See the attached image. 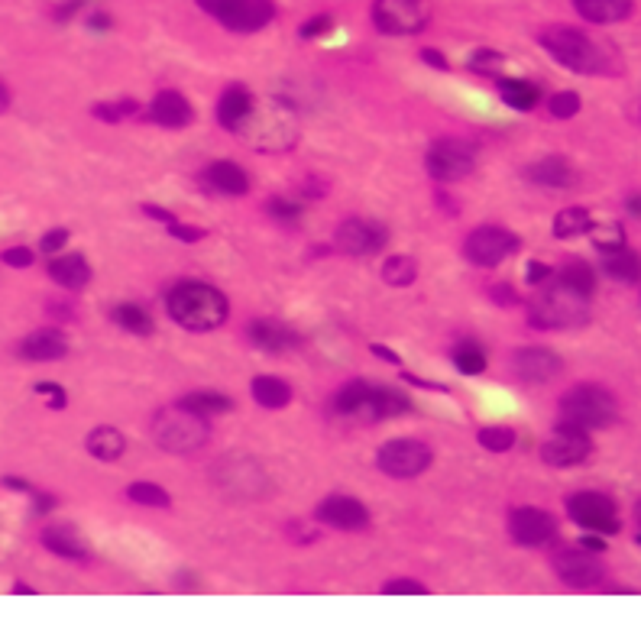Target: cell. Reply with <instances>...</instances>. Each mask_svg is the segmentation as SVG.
<instances>
[{"label":"cell","instance_id":"6da1fadb","mask_svg":"<svg viewBox=\"0 0 641 631\" xmlns=\"http://www.w3.org/2000/svg\"><path fill=\"white\" fill-rule=\"evenodd\" d=\"M166 311L175 324L185 327V331L208 334L227 321L230 305H227L224 292H217L214 285L185 279V282H175L166 292Z\"/></svg>","mask_w":641,"mask_h":631},{"label":"cell","instance_id":"7a4b0ae2","mask_svg":"<svg viewBox=\"0 0 641 631\" xmlns=\"http://www.w3.org/2000/svg\"><path fill=\"white\" fill-rule=\"evenodd\" d=\"M334 411L340 418H353V421H389V418L408 415V411H412V399H408L402 389L357 379L337 389Z\"/></svg>","mask_w":641,"mask_h":631},{"label":"cell","instance_id":"3957f363","mask_svg":"<svg viewBox=\"0 0 641 631\" xmlns=\"http://www.w3.org/2000/svg\"><path fill=\"white\" fill-rule=\"evenodd\" d=\"M541 46L557 65H564L567 72H577V75L609 72V56L603 52V46L593 43L586 33L574 30V26H548V30L541 33Z\"/></svg>","mask_w":641,"mask_h":631},{"label":"cell","instance_id":"277c9868","mask_svg":"<svg viewBox=\"0 0 641 631\" xmlns=\"http://www.w3.org/2000/svg\"><path fill=\"white\" fill-rule=\"evenodd\" d=\"M153 441L159 450H169V454H192V450L204 447V441L211 437L208 418L195 415L182 405L159 411L153 418Z\"/></svg>","mask_w":641,"mask_h":631},{"label":"cell","instance_id":"5b68a950","mask_svg":"<svg viewBox=\"0 0 641 631\" xmlns=\"http://www.w3.org/2000/svg\"><path fill=\"white\" fill-rule=\"evenodd\" d=\"M619 415V405L612 399V392L603 386H593V382H583L574 386L564 399H561V418L567 424H577V428L596 431V428H609Z\"/></svg>","mask_w":641,"mask_h":631},{"label":"cell","instance_id":"8992f818","mask_svg":"<svg viewBox=\"0 0 641 631\" xmlns=\"http://www.w3.org/2000/svg\"><path fill=\"white\" fill-rule=\"evenodd\" d=\"M586 321V298L564 292L561 285H551L528 305V324L538 331H567Z\"/></svg>","mask_w":641,"mask_h":631},{"label":"cell","instance_id":"52a82bcc","mask_svg":"<svg viewBox=\"0 0 641 631\" xmlns=\"http://www.w3.org/2000/svg\"><path fill=\"white\" fill-rule=\"evenodd\" d=\"M198 7L230 33H259L276 17L272 0H198Z\"/></svg>","mask_w":641,"mask_h":631},{"label":"cell","instance_id":"ba28073f","mask_svg":"<svg viewBox=\"0 0 641 631\" xmlns=\"http://www.w3.org/2000/svg\"><path fill=\"white\" fill-rule=\"evenodd\" d=\"M373 23L386 36H415L431 23L428 0H376Z\"/></svg>","mask_w":641,"mask_h":631},{"label":"cell","instance_id":"9c48e42d","mask_svg":"<svg viewBox=\"0 0 641 631\" xmlns=\"http://www.w3.org/2000/svg\"><path fill=\"white\" fill-rule=\"evenodd\" d=\"M476 166V149L467 140H457V136H444V140H434L428 156H425V169L434 182H457V178L470 175Z\"/></svg>","mask_w":641,"mask_h":631},{"label":"cell","instance_id":"30bf717a","mask_svg":"<svg viewBox=\"0 0 641 631\" xmlns=\"http://www.w3.org/2000/svg\"><path fill=\"white\" fill-rule=\"evenodd\" d=\"M567 515L574 525H580L583 531H596V534H616L622 528L619 521V509L616 502L603 492H574V496L567 499Z\"/></svg>","mask_w":641,"mask_h":631},{"label":"cell","instance_id":"8fae6325","mask_svg":"<svg viewBox=\"0 0 641 631\" xmlns=\"http://www.w3.org/2000/svg\"><path fill=\"white\" fill-rule=\"evenodd\" d=\"M431 447H425L415 437H399V441H389L379 447L376 466L392 479H415L431 466Z\"/></svg>","mask_w":641,"mask_h":631},{"label":"cell","instance_id":"7c38bea8","mask_svg":"<svg viewBox=\"0 0 641 631\" xmlns=\"http://www.w3.org/2000/svg\"><path fill=\"white\" fill-rule=\"evenodd\" d=\"M590 454H593L590 431L577 428V424H567V421H557L551 441H544V447H541V460L548 466H554V470L580 466Z\"/></svg>","mask_w":641,"mask_h":631},{"label":"cell","instance_id":"4fadbf2b","mask_svg":"<svg viewBox=\"0 0 641 631\" xmlns=\"http://www.w3.org/2000/svg\"><path fill=\"white\" fill-rule=\"evenodd\" d=\"M463 253L473 266H483V269H493L499 263H506L512 253H518V237L506 227H496V224H486V227H476L467 243H463Z\"/></svg>","mask_w":641,"mask_h":631},{"label":"cell","instance_id":"5bb4252c","mask_svg":"<svg viewBox=\"0 0 641 631\" xmlns=\"http://www.w3.org/2000/svg\"><path fill=\"white\" fill-rule=\"evenodd\" d=\"M554 573L557 580L570 589H593L603 583V564L593 551L586 547H567V551L554 554Z\"/></svg>","mask_w":641,"mask_h":631},{"label":"cell","instance_id":"9a60e30c","mask_svg":"<svg viewBox=\"0 0 641 631\" xmlns=\"http://www.w3.org/2000/svg\"><path fill=\"white\" fill-rule=\"evenodd\" d=\"M509 534L518 547H548L557 538V521L551 512L522 505L509 515Z\"/></svg>","mask_w":641,"mask_h":631},{"label":"cell","instance_id":"2e32d148","mask_svg":"<svg viewBox=\"0 0 641 631\" xmlns=\"http://www.w3.org/2000/svg\"><path fill=\"white\" fill-rule=\"evenodd\" d=\"M386 240H389L386 227L376 221H363V217H350V221H344L334 233L337 250L347 256H373L383 250Z\"/></svg>","mask_w":641,"mask_h":631},{"label":"cell","instance_id":"e0dca14e","mask_svg":"<svg viewBox=\"0 0 641 631\" xmlns=\"http://www.w3.org/2000/svg\"><path fill=\"white\" fill-rule=\"evenodd\" d=\"M512 369L522 382H531V386H548L551 379L561 376V356L548 347H522L515 350L512 356Z\"/></svg>","mask_w":641,"mask_h":631},{"label":"cell","instance_id":"ac0fdd59","mask_svg":"<svg viewBox=\"0 0 641 631\" xmlns=\"http://www.w3.org/2000/svg\"><path fill=\"white\" fill-rule=\"evenodd\" d=\"M315 518L327 528H337V531H363L370 525V512L366 505L353 496H327L318 502Z\"/></svg>","mask_w":641,"mask_h":631},{"label":"cell","instance_id":"d6986e66","mask_svg":"<svg viewBox=\"0 0 641 631\" xmlns=\"http://www.w3.org/2000/svg\"><path fill=\"white\" fill-rule=\"evenodd\" d=\"M253 114H256V101H253L250 88L230 85V88H224L221 98H217V120H221V127L230 133H240Z\"/></svg>","mask_w":641,"mask_h":631},{"label":"cell","instance_id":"ffe728a7","mask_svg":"<svg viewBox=\"0 0 641 631\" xmlns=\"http://www.w3.org/2000/svg\"><path fill=\"white\" fill-rule=\"evenodd\" d=\"M192 117H195L192 104H188L185 94H179V91H159L153 104H149V120H153L156 127L182 130L192 123Z\"/></svg>","mask_w":641,"mask_h":631},{"label":"cell","instance_id":"44dd1931","mask_svg":"<svg viewBox=\"0 0 641 631\" xmlns=\"http://www.w3.org/2000/svg\"><path fill=\"white\" fill-rule=\"evenodd\" d=\"M525 178H528L531 185H538V188L564 191V188H574L577 185V169L570 166L564 156H544L538 162H531V166L525 169Z\"/></svg>","mask_w":641,"mask_h":631},{"label":"cell","instance_id":"7402d4cb","mask_svg":"<svg viewBox=\"0 0 641 631\" xmlns=\"http://www.w3.org/2000/svg\"><path fill=\"white\" fill-rule=\"evenodd\" d=\"M201 182L211 191H217V195H227V198L247 195L250 191V175L243 172V166H237V162H230V159L211 162V166L204 169Z\"/></svg>","mask_w":641,"mask_h":631},{"label":"cell","instance_id":"603a6c76","mask_svg":"<svg viewBox=\"0 0 641 631\" xmlns=\"http://www.w3.org/2000/svg\"><path fill=\"white\" fill-rule=\"evenodd\" d=\"M247 337L256 350L263 353H285L298 347V334L292 327H285L282 321H272V318H259L247 327Z\"/></svg>","mask_w":641,"mask_h":631},{"label":"cell","instance_id":"cb8c5ba5","mask_svg":"<svg viewBox=\"0 0 641 631\" xmlns=\"http://www.w3.org/2000/svg\"><path fill=\"white\" fill-rule=\"evenodd\" d=\"M68 353V344L59 331L52 327H43V331H33L20 340V356L30 363H49V360H62Z\"/></svg>","mask_w":641,"mask_h":631},{"label":"cell","instance_id":"d4e9b609","mask_svg":"<svg viewBox=\"0 0 641 631\" xmlns=\"http://www.w3.org/2000/svg\"><path fill=\"white\" fill-rule=\"evenodd\" d=\"M49 279L68 292H78L91 282V266L81 253H56V259H49Z\"/></svg>","mask_w":641,"mask_h":631},{"label":"cell","instance_id":"484cf974","mask_svg":"<svg viewBox=\"0 0 641 631\" xmlns=\"http://www.w3.org/2000/svg\"><path fill=\"white\" fill-rule=\"evenodd\" d=\"M574 10L586 23H622L632 17L635 0H574Z\"/></svg>","mask_w":641,"mask_h":631},{"label":"cell","instance_id":"4316f807","mask_svg":"<svg viewBox=\"0 0 641 631\" xmlns=\"http://www.w3.org/2000/svg\"><path fill=\"white\" fill-rule=\"evenodd\" d=\"M39 541H43V547L49 554H56L62 560H85L88 557V547L81 544L75 538V531L72 528H65V525H52L46 528L43 534H39Z\"/></svg>","mask_w":641,"mask_h":631},{"label":"cell","instance_id":"83f0119b","mask_svg":"<svg viewBox=\"0 0 641 631\" xmlns=\"http://www.w3.org/2000/svg\"><path fill=\"white\" fill-rule=\"evenodd\" d=\"M603 272L612 282H622V285H635L641 279V259L635 250L622 246V250H612L603 253Z\"/></svg>","mask_w":641,"mask_h":631},{"label":"cell","instance_id":"f1b7e54d","mask_svg":"<svg viewBox=\"0 0 641 631\" xmlns=\"http://www.w3.org/2000/svg\"><path fill=\"white\" fill-rule=\"evenodd\" d=\"M85 447H88V454L91 457H98L104 463H111V460H120L124 457V450H127V437L120 434L117 428H94L88 437H85Z\"/></svg>","mask_w":641,"mask_h":631},{"label":"cell","instance_id":"f546056e","mask_svg":"<svg viewBox=\"0 0 641 631\" xmlns=\"http://www.w3.org/2000/svg\"><path fill=\"white\" fill-rule=\"evenodd\" d=\"M250 392H253L256 405H263L269 411L285 408L292 402V386L285 379H279V376H256L250 382Z\"/></svg>","mask_w":641,"mask_h":631},{"label":"cell","instance_id":"4dcf8cb0","mask_svg":"<svg viewBox=\"0 0 641 631\" xmlns=\"http://www.w3.org/2000/svg\"><path fill=\"white\" fill-rule=\"evenodd\" d=\"M554 282L564 288V292L570 295H577V298H590L596 292V272L580 263V259H574V263H567L561 272L554 276Z\"/></svg>","mask_w":641,"mask_h":631},{"label":"cell","instance_id":"1f68e13d","mask_svg":"<svg viewBox=\"0 0 641 631\" xmlns=\"http://www.w3.org/2000/svg\"><path fill=\"white\" fill-rule=\"evenodd\" d=\"M499 94L512 111H531V107L541 101V88L535 81H525V78H502Z\"/></svg>","mask_w":641,"mask_h":631},{"label":"cell","instance_id":"d6a6232c","mask_svg":"<svg viewBox=\"0 0 641 631\" xmlns=\"http://www.w3.org/2000/svg\"><path fill=\"white\" fill-rule=\"evenodd\" d=\"M182 408L195 411L201 418H217V415H227V411H234V399H227L224 392H211V389H201V392H192L179 399Z\"/></svg>","mask_w":641,"mask_h":631},{"label":"cell","instance_id":"836d02e7","mask_svg":"<svg viewBox=\"0 0 641 631\" xmlns=\"http://www.w3.org/2000/svg\"><path fill=\"white\" fill-rule=\"evenodd\" d=\"M111 318H114V324L120 327V331H127L133 337H149V334L156 331V324H153V318H149V311L140 308V305H130V301L117 305L111 311Z\"/></svg>","mask_w":641,"mask_h":631},{"label":"cell","instance_id":"e575fe53","mask_svg":"<svg viewBox=\"0 0 641 631\" xmlns=\"http://www.w3.org/2000/svg\"><path fill=\"white\" fill-rule=\"evenodd\" d=\"M593 227V217H590V208H564L561 214L554 217V237L557 240H574V237H583V233H590Z\"/></svg>","mask_w":641,"mask_h":631},{"label":"cell","instance_id":"d590c367","mask_svg":"<svg viewBox=\"0 0 641 631\" xmlns=\"http://www.w3.org/2000/svg\"><path fill=\"white\" fill-rule=\"evenodd\" d=\"M450 360H454L457 373L480 376L486 369V350L476 344V340H460V344H454V350H450Z\"/></svg>","mask_w":641,"mask_h":631},{"label":"cell","instance_id":"8d00e7d4","mask_svg":"<svg viewBox=\"0 0 641 631\" xmlns=\"http://www.w3.org/2000/svg\"><path fill=\"white\" fill-rule=\"evenodd\" d=\"M383 279L392 288H408L418 279V266L412 256H389L383 263Z\"/></svg>","mask_w":641,"mask_h":631},{"label":"cell","instance_id":"74e56055","mask_svg":"<svg viewBox=\"0 0 641 631\" xmlns=\"http://www.w3.org/2000/svg\"><path fill=\"white\" fill-rule=\"evenodd\" d=\"M590 237H593V246L599 253H612V250L629 246V243H625V227L622 224H593Z\"/></svg>","mask_w":641,"mask_h":631},{"label":"cell","instance_id":"f35d334b","mask_svg":"<svg viewBox=\"0 0 641 631\" xmlns=\"http://www.w3.org/2000/svg\"><path fill=\"white\" fill-rule=\"evenodd\" d=\"M476 441H480L483 450H489V454H506V450L515 447V431L512 428H480V434H476Z\"/></svg>","mask_w":641,"mask_h":631},{"label":"cell","instance_id":"ab89813d","mask_svg":"<svg viewBox=\"0 0 641 631\" xmlns=\"http://www.w3.org/2000/svg\"><path fill=\"white\" fill-rule=\"evenodd\" d=\"M127 496L133 502H140V505H149V509H169L172 499H169V492L156 486V483H133L127 489Z\"/></svg>","mask_w":641,"mask_h":631},{"label":"cell","instance_id":"60d3db41","mask_svg":"<svg viewBox=\"0 0 641 631\" xmlns=\"http://www.w3.org/2000/svg\"><path fill=\"white\" fill-rule=\"evenodd\" d=\"M91 114L98 120H104V123H120V120L140 114V104H136V101H101V104H94Z\"/></svg>","mask_w":641,"mask_h":631},{"label":"cell","instance_id":"b9f144b4","mask_svg":"<svg viewBox=\"0 0 641 631\" xmlns=\"http://www.w3.org/2000/svg\"><path fill=\"white\" fill-rule=\"evenodd\" d=\"M580 107H583V101H580V94H577V91H557L554 98L548 101V111H551V117H557V120H570V117H577V114H580Z\"/></svg>","mask_w":641,"mask_h":631},{"label":"cell","instance_id":"7bdbcfd3","mask_svg":"<svg viewBox=\"0 0 641 631\" xmlns=\"http://www.w3.org/2000/svg\"><path fill=\"white\" fill-rule=\"evenodd\" d=\"M502 52L496 49H476L473 56H470V72L476 75H499L502 72Z\"/></svg>","mask_w":641,"mask_h":631},{"label":"cell","instance_id":"ee69618b","mask_svg":"<svg viewBox=\"0 0 641 631\" xmlns=\"http://www.w3.org/2000/svg\"><path fill=\"white\" fill-rule=\"evenodd\" d=\"M266 211H269V217H276V221L292 224V221H298V217H302V204L289 201V198H269L266 201Z\"/></svg>","mask_w":641,"mask_h":631},{"label":"cell","instance_id":"f6af8a7d","mask_svg":"<svg viewBox=\"0 0 641 631\" xmlns=\"http://www.w3.org/2000/svg\"><path fill=\"white\" fill-rule=\"evenodd\" d=\"M33 389H36V395H43V399H46L49 411H62L68 405V395H65V389L59 386V382H36Z\"/></svg>","mask_w":641,"mask_h":631},{"label":"cell","instance_id":"bcb514c9","mask_svg":"<svg viewBox=\"0 0 641 631\" xmlns=\"http://www.w3.org/2000/svg\"><path fill=\"white\" fill-rule=\"evenodd\" d=\"M383 596H428V586L418 580H389L383 583Z\"/></svg>","mask_w":641,"mask_h":631},{"label":"cell","instance_id":"7dc6e473","mask_svg":"<svg viewBox=\"0 0 641 631\" xmlns=\"http://www.w3.org/2000/svg\"><path fill=\"white\" fill-rule=\"evenodd\" d=\"M334 26V17H327V13H321V17H311L302 30H298V36L302 39H318V36H324L327 30Z\"/></svg>","mask_w":641,"mask_h":631},{"label":"cell","instance_id":"c3c4849f","mask_svg":"<svg viewBox=\"0 0 641 631\" xmlns=\"http://www.w3.org/2000/svg\"><path fill=\"white\" fill-rule=\"evenodd\" d=\"M4 259L7 266H13V269H26V266H33V259H36V253L33 250H26V246H13V250H4Z\"/></svg>","mask_w":641,"mask_h":631},{"label":"cell","instance_id":"681fc988","mask_svg":"<svg viewBox=\"0 0 641 631\" xmlns=\"http://www.w3.org/2000/svg\"><path fill=\"white\" fill-rule=\"evenodd\" d=\"M65 243H68V230H49L43 240H39V250L49 253V256H56L65 250Z\"/></svg>","mask_w":641,"mask_h":631},{"label":"cell","instance_id":"f907efd6","mask_svg":"<svg viewBox=\"0 0 641 631\" xmlns=\"http://www.w3.org/2000/svg\"><path fill=\"white\" fill-rule=\"evenodd\" d=\"M554 279V269L551 266H544V263H528L525 266V282L528 285H544V282H551Z\"/></svg>","mask_w":641,"mask_h":631},{"label":"cell","instance_id":"816d5d0a","mask_svg":"<svg viewBox=\"0 0 641 631\" xmlns=\"http://www.w3.org/2000/svg\"><path fill=\"white\" fill-rule=\"evenodd\" d=\"M85 26H88V30H94V33H107L114 26V20L107 17L104 10H94V13H88V17H85Z\"/></svg>","mask_w":641,"mask_h":631},{"label":"cell","instance_id":"f5cc1de1","mask_svg":"<svg viewBox=\"0 0 641 631\" xmlns=\"http://www.w3.org/2000/svg\"><path fill=\"white\" fill-rule=\"evenodd\" d=\"M489 295H493L496 305H518V295L512 292V285H509V282L493 285V292H489Z\"/></svg>","mask_w":641,"mask_h":631},{"label":"cell","instance_id":"db71d44e","mask_svg":"<svg viewBox=\"0 0 641 631\" xmlns=\"http://www.w3.org/2000/svg\"><path fill=\"white\" fill-rule=\"evenodd\" d=\"M81 7H85V0H65V4H59L56 10H52V17H56L59 23H68Z\"/></svg>","mask_w":641,"mask_h":631},{"label":"cell","instance_id":"11a10c76","mask_svg":"<svg viewBox=\"0 0 641 631\" xmlns=\"http://www.w3.org/2000/svg\"><path fill=\"white\" fill-rule=\"evenodd\" d=\"M30 496H33V512H36V515H46V512L56 509V499L46 496V492H36V489H33Z\"/></svg>","mask_w":641,"mask_h":631},{"label":"cell","instance_id":"9f6ffc18","mask_svg":"<svg viewBox=\"0 0 641 631\" xmlns=\"http://www.w3.org/2000/svg\"><path fill=\"white\" fill-rule=\"evenodd\" d=\"M580 547H586V551H593V554L606 551V534H596V531H590V534H586V538L580 541Z\"/></svg>","mask_w":641,"mask_h":631},{"label":"cell","instance_id":"6f0895ef","mask_svg":"<svg viewBox=\"0 0 641 631\" xmlns=\"http://www.w3.org/2000/svg\"><path fill=\"white\" fill-rule=\"evenodd\" d=\"M421 62H428L431 68H441V72H447V68H450V62L441 56L438 49H425V52H421Z\"/></svg>","mask_w":641,"mask_h":631},{"label":"cell","instance_id":"680465c9","mask_svg":"<svg viewBox=\"0 0 641 631\" xmlns=\"http://www.w3.org/2000/svg\"><path fill=\"white\" fill-rule=\"evenodd\" d=\"M370 350H373V356H379V360H386V363H392V366H399V363H402V356H399V353H392V350L379 347V344H376V347H370Z\"/></svg>","mask_w":641,"mask_h":631},{"label":"cell","instance_id":"91938a15","mask_svg":"<svg viewBox=\"0 0 641 631\" xmlns=\"http://www.w3.org/2000/svg\"><path fill=\"white\" fill-rule=\"evenodd\" d=\"M0 483H4L7 489H20V492H33V486H26L23 479H17V476H4L0 479Z\"/></svg>","mask_w":641,"mask_h":631},{"label":"cell","instance_id":"94428289","mask_svg":"<svg viewBox=\"0 0 641 631\" xmlns=\"http://www.w3.org/2000/svg\"><path fill=\"white\" fill-rule=\"evenodd\" d=\"M625 211H629L635 221H641V195H635V198H629L625 201Z\"/></svg>","mask_w":641,"mask_h":631},{"label":"cell","instance_id":"6125c7cd","mask_svg":"<svg viewBox=\"0 0 641 631\" xmlns=\"http://www.w3.org/2000/svg\"><path fill=\"white\" fill-rule=\"evenodd\" d=\"M4 111H10V88L0 81V114H4Z\"/></svg>","mask_w":641,"mask_h":631},{"label":"cell","instance_id":"be15d7a7","mask_svg":"<svg viewBox=\"0 0 641 631\" xmlns=\"http://www.w3.org/2000/svg\"><path fill=\"white\" fill-rule=\"evenodd\" d=\"M13 589H17V593H23V596H36V593H33V589H30V586H23V583H17V586H13Z\"/></svg>","mask_w":641,"mask_h":631},{"label":"cell","instance_id":"e7e4bbea","mask_svg":"<svg viewBox=\"0 0 641 631\" xmlns=\"http://www.w3.org/2000/svg\"><path fill=\"white\" fill-rule=\"evenodd\" d=\"M638 521H641V505H638Z\"/></svg>","mask_w":641,"mask_h":631}]
</instances>
